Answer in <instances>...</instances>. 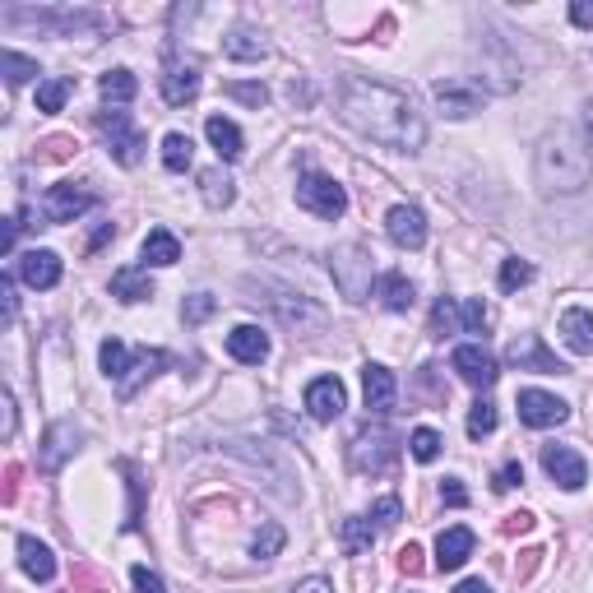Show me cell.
Wrapping results in <instances>:
<instances>
[{"label": "cell", "mask_w": 593, "mask_h": 593, "mask_svg": "<svg viewBox=\"0 0 593 593\" xmlns=\"http://www.w3.org/2000/svg\"><path fill=\"white\" fill-rule=\"evenodd\" d=\"M339 116L357 135H366L371 144H385V149L399 153H417L427 144V121L413 107V98L380 79L366 75H343L339 79Z\"/></svg>", "instance_id": "1"}, {"label": "cell", "mask_w": 593, "mask_h": 593, "mask_svg": "<svg viewBox=\"0 0 593 593\" xmlns=\"http://www.w3.org/2000/svg\"><path fill=\"white\" fill-rule=\"evenodd\" d=\"M533 172H538L543 195H580L593 181V144L584 135V126H556L538 144Z\"/></svg>", "instance_id": "2"}, {"label": "cell", "mask_w": 593, "mask_h": 593, "mask_svg": "<svg viewBox=\"0 0 593 593\" xmlns=\"http://www.w3.org/2000/svg\"><path fill=\"white\" fill-rule=\"evenodd\" d=\"M98 362H102V371H107V380L116 385V394H121V399H130V394H135L149 376H158V371H163L172 357H167V353H149V348L130 353L121 339H102Z\"/></svg>", "instance_id": "3"}, {"label": "cell", "mask_w": 593, "mask_h": 593, "mask_svg": "<svg viewBox=\"0 0 593 593\" xmlns=\"http://www.w3.org/2000/svg\"><path fill=\"white\" fill-rule=\"evenodd\" d=\"M329 274H334V288L348 297V302H366L371 297V251L348 241L329 255Z\"/></svg>", "instance_id": "4"}, {"label": "cell", "mask_w": 593, "mask_h": 593, "mask_svg": "<svg viewBox=\"0 0 593 593\" xmlns=\"http://www.w3.org/2000/svg\"><path fill=\"white\" fill-rule=\"evenodd\" d=\"M5 24H38L47 33H102L107 28V14L98 10H5Z\"/></svg>", "instance_id": "5"}, {"label": "cell", "mask_w": 593, "mask_h": 593, "mask_svg": "<svg viewBox=\"0 0 593 593\" xmlns=\"http://www.w3.org/2000/svg\"><path fill=\"white\" fill-rule=\"evenodd\" d=\"M93 126L102 130V139H107V153H112L121 167H135L139 158H144V130L130 121L121 107H107V112L93 116Z\"/></svg>", "instance_id": "6"}, {"label": "cell", "mask_w": 593, "mask_h": 593, "mask_svg": "<svg viewBox=\"0 0 593 593\" xmlns=\"http://www.w3.org/2000/svg\"><path fill=\"white\" fill-rule=\"evenodd\" d=\"M297 204H302L306 214L334 223V218L348 214V190L334 177H325V172H306V177L297 181Z\"/></svg>", "instance_id": "7"}, {"label": "cell", "mask_w": 593, "mask_h": 593, "mask_svg": "<svg viewBox=\"0 0 593 593\" xmlns=\"http://www.w3.org/2000/svg\"><path fill=\"white\" fill-rule=\"evenodd\" d=\"M353 468L357 473H390L399 464V436L385 427H362L353 436Z\"/></svg>", "instance_id": "8"}, {"label": "cell", "mask_w": 593, "mask_h": 593, "mask_svg": "<svg viewBox=\"0 0 593 593\" xmlns=\"http://www.w3.org/2000/svg\"><path fill=\"white\" fill-rule=\"evenodd\" d=\"M431 334H487V306L478 297H468V302L441 297L431 306Z\"/></svg>", "instance_id": "9"}, {"label": "cell", "mask_w": 593, "mask_h": 593, "mask_svg": "<svg viewBox=\"0 0 593 593\" xmlns=\"http://www.w3.org/2000/svg\"><path fill=\"white\" fill-rule=\"evenodd\" d=\"M93 204H98V195L84 181H61V186H51L42 195V218L47 223H75L79 214H89Z\"/></svg>", "instance_id": "10"}, {"label": "cell", "mask_w": 593, "mask_h": 593, "mask_svg": "<svg viewBox=\"0 0 593 593\" xmlns=\"http://www.w3.org/2000/svg\"><path fill=\"white\" fill-rule=\"evenodd\" d=\"M450 366L459 371V380L464 385H473V390H492L496 376H501V366H496V357L482 348V343H459L455 357H450Z\"/></svg>", "instance_id": "11"}, {"label": "cell", "mask_w": 593, "mask_h": 593, "mask_svg": "<svg viewBox=\"0 0 593 593\" xmlns=\"http://www.w3.org/2000/svg\"><path fill=\"white\" fill-rule=\"evenodd\" d=\"M566 417H570L566 399H556V394H547V390H519V422H524V427L547 431V427H561Z\"/></svg>", "instance_id": "12"}, {"label": "cell", "mask_w": 593, "mask_h": 593, "mask_svg": "<svg viewBox=\"0 0 593 593\" xmlns=\"http://www.w3.org/2000/svg\"><path fill=\"white\" fill-rule=\"evenodd\" d=\"M505 362L519 366V371H538V376H561V371H566V362H556V353L543 348L538 334H519V339L505 348Z\"/></svg>", "instance_id": "13"}, {"label": "cell", "mask_w": 593, "mask_h": 593, "mask_svg": "<svg viewBox=\"0 0 593 593\" xmlns=\"http://www.w3.org/2000/svg\"><path fill=\"white\" fill-rule=\"evenodd\" d=\"M543 468L561 492H580L584 482H589V464L570 445H543Z\"/></svg>", "instance_id": "14"}, {"label": "cell", "mask_w": 593, "mask_h": 593, "mask_svg": "<svg viewBox=\"0 0 593 593\" xmlns=\"http://www.w3.org/2000/svg\"><path fill=\"white\" fill-rule=\"evenodd\" d=\"M385 232H390V241L399 251H422L427 246V218L413 204H394L390 214H385Z\"/></svg>", "instance_id": "15"}, {"label": "cell", "mask_w": 593, "mask_h": 593, "mask_svg": "<svg viewBox=\"0 0 593 593\" xmlns=\"http://www.w3.org/2000/svg\"><path fill=\"white\" fill-rule=\"evenodd\" d=\"M163 98H167V107H186V102L200 98V65L172 56L163 65Z\"/></svg>", "instance_id": "16"}, {"label": "cell", "mask_w": 593, "mask_h": 593, "mask_svg": "<svg viewBox=\"0 0 593 593\" xmlns=\"http://www.w3.org/2000/svg\"><path fill=\"white\" fill-rule=\"evenodd\" d=\"M343 408H348V394H343L339 376H316L306 385V413L316 417V422H334Z\"/></svg>", "instance_id": "17"}, {"label": "cell", "mask_w": 593, "mask_h": 593, "mask_svg": "<svg viewBox=\"0 0 593 593\" xmlns=\"http://www.w3.org/2000/svg\"><path fill=\"white\" fill-rule=\"evenodd\" d=\"M269 306H274V316L283 320L288 329H297V334H306V329H320V325H325V311H320L311 297H302V292H278Z\"/></svg>", "instance_id": "18"}, {"label": "cell", "mask_w": 593, "mask_h": 593, "mask_svg": "<svg viewBox=\"0 0 593 593\" xmlns=\"http://www.w3.org/2000/svg\"><path fill=\"white\" fill-rule=\"evenodd\" d=\"M394 394H399V385H394V371L380 362H366L362 366V399H366V413H390L394 408Z\"/></svg>", "instance_id": "19"}, {"label": "cell", "mask_w": 593, "mask_h": 593, "mask_svg": "<svg viewBox=\"0 0 593 593\" xmlns=\"http://www.w3.org/2000/svg\"><path fill=\"white\" fill-rule=\"evenodd\" d=\"M431 98L441 102V112L455 116V121H464V116H473L482 107V93L473 89V84H459V79H436V84H431Z\"/></svg>", "instance_id": "20"}, {"label": "cell", "mask_w": 593, "mask_h": 593, "mask_svg": "<svg viewBox=\"0 0 593 593\" xmlns=\"http://www.w3.org/2000/svg\"><path fill=\"white\" fill-rule=\"evenodd\" d=\"M61 274H65V265H61V255L56 251H28L24 260H19V278H24L28 288H38V292L56 288Z\"/></svg>", "instance_id": "21"}, {"label": "cell", "mask_w": 593, "mask_h": 593, "mask_svg": "<svg viewBox=\"0 0 593 593\" xmlns=\"http://www.w3.org/2000/svg\"><path fill=\"white\" fill-rule=\"evenodd\" d=\"M556 329H561V339H566L570 353H580V357L593 353V311H584V306H566L561 320H556Z\"/></svg>", "instance_id": "22"}, {"label": "cell", "mask_w": 593, "mask_h": 593, "mask_svg": "<svg viewBox=\"0 0 593 593\" xmlns=\"http://www.w3.org/2000/svg\"><path fill=\"white\" fill-rule=\"evenodd\" d=\"M75 445H79V431L70 427V422H56V427L47 431L42 450H38V468H42V473H56L65 459L75 455Z\"/></svg>", "instance_id": "23"}, {"label": "cell", "mask_w": 593, "mask_h": 593, "mask_svg": "<svg viewBox=\"0 0 593 593\" xmlns=\"http://www.w3.org/2000/svg\"><path fill=\"white\" fill-rule=\"evenodd\" d=\"M228 353L237 357L241 366H260L269 357V334L260 325H237L228 334Z\"/></svg>", "instance_id": "24"}, {"label": "cell", "mask_w": 593, "mask_h": 593, "mask_svg": "<svg viewBox=\"0 0 593 593\" xmlns=\"http://www.w3.org/2000/svg\"><path fill=\"white\" fill-rule=\"evenodd\" d=\"M473 529H464V524H455V529H445L441 538H436V566L441 570H459L473 556Z\"/></svg>", "instance_id": "25"}, {"label": "cell", "mask_w": 593, "mask_h": 593, "mask_svg": "<svg viewBox=\"0 0 593 593\" xmlns=\"http://www.w3.org/2000/svg\"><path fill=\"white\" fill-rule=\"evenodd\" d=\"M204 135H209V144L218 149V158H228V163H237L241 153H246V139H241L237 121H228V116H209V121H204Z\"/></svg>", "instance_id": "26"}, {"label": "cell", "mask_w": 593, "mask_h": 593, "mask_svg": "<svg viewBox=\"0 0 593 593\" xmlns=\"http://www.w3.org/2000/svg\"><path fill=\"white\" fill-rule=\"evenodd\" d=\"M376 297H380V306L385 311H394V316H404V311H413V302H417V292H413V283H408L404 274H380L376 278Z\"/></svg>", "instance_id": "27"}, {"label": "cell", "mask_w": 593, "mask_h": 593, "mask_svg": "<svg viewBox=\"0 0 593 593\" xmlns=\"http://www.w3.org/2000/svg\"><path fill=\"white\" fill-rule=\"evenodd\" d=\"M19 566L33 575L38 584H51L56 580V556H51V547L47 543H38V538H19Z\"/></svg>", "instance_id": "28"}, {"label": "cell", "mask_w": 593, "mask_h": 593, "mask_svg": "<svg viewBox=\"0 0 593 593\" xmlns=\"http://www.w3.org/2000/svg\"><path fill=\"white\" fill-rule=\"evenodd\" d=\"M112 297H116V302H149V297H153L149 269H135V265L116 269V274H112Z\"/></svg>", "instance_id": "29"}, {"label": "cell", "mask_w": 593, "mask_h": 593, "mask_svg": "<svg viewBox=\"0 0 593 593\" xmlns=\"http://www.w3.org/2000/svg\"><path fill=\"white\" fill-rule=\"evenodd\" d=\"M223 51H228L232 61H260V56L269 51V42H265V33H260V28L237 24L228 38H223Z\"/></svg>", "instance_id": "30"}, {"label": "cell", "mask_w": 593, "mask_h": 593, "mask_svg": "<svg viewBox=\"0 0 593 593\" xmlns=\"http://www.w3.org/2000/svg\"><path fill=\"white\" fill-rule=\"evenodd\" d=\"M139 255H144V269H149V265L167 269V265H177V260H181V241L172 237L167 228H153L149 237H144V246H139Z\"/></svg>", "instance_id": "31"}, {"label": "cell", "mask_w": 593, "mask_h": 593, "mask_svg": "<svg viewBox=\"0 0 593 593\" xmlns=\"http://www.w3.org/2000/svg\"><path fill=\"white\" fill-rule=\"evenodd\" d=\"M339 538H343V552L362 556V552H371V543H376V524H371V515H353V519H343Z\"/></svg>", "instance_id": "32"}, {"label": "cell", "mask_w": 593, "mask_h": 593, "mask_svg": "<svg viewBox=\"0 0 593 593\" xmlns=\"http://www.w3.org/2000/svg\"><path fill=\"white\" fill-rule=\"evenodd\" d=\"M200 195H204L209 209H228L237 190H232V177L223 172V167H209V172H200Z\"/></svg>", "instance_id": "33"}, {"label": "cell", "mask_w": 593, "mask_h": 593, "mask_svg": "<svg viewBox=\"0 0 593 593\" xmlns=\"http://www.w3.org/2000/svg\"><path fill=\"white\" fill-rule=\"evenodd\" d=\"M98 89H102V98L112 102V107H126V102L139 93V79L130 75V70H107V75L98 79Z\"/></svg>", "instance_id": "34"}, {"label": "cell", "mask_w": 593, "mask_h": 593, "mask_svg": "<svg viewBox=\"0 0 593 593\" xmlns=\"http://www.w3.org/2000/svg\"><path fill=\"white\" fill-rule=\"evenodd\" d=\"M190 163H195V144H190V135L172 130V135L163 139V167L167 172H186Z\"/></svg>", "instance_id": "35"}, {"label": "cell", "mask_w": 593, "mask_h": 593, "mask_svg": "<svg viewBox=\"0 0 593 593\" xmlns=\"http://www.w3.org/2000/svg\"><path fill=\"white\" fill-rule=\"evenodd\" d=\"M283 543H288V533H283V524H274V519H265V524L255 529V538H251V552H255V561H269V556H278V552H283Z\"/></svg>", "instance_id": "36"}, {"label": "cell", "mask_w": 593, "mask_h": 593, "mask_svg": "<svg viewBox=\"0 0 593 593\" xmlns=\"http://www.w3.org/2000/svg\"><path fill=\"white\" fill-rule=\"evenodd\" d=\"M408 455H413L417 464H431V459H441V431L417 427L413 436H408Z\"/></svg>", "instance_id": "37"}, {"label": "cell", "mask_w": 593, "mask_h": 593, "mask_svg": "<svg viewBox=\"0 0 593 593\" xmlns=\"http://www.w3.org/2000/svg\"><path fill=\"white\" fill-rule=\"evenodd\" d=\"M0 70H5V79H10V84H28V79L38 75V61L5 47V51H0Z\"/></svg>", "instance_id": "38"}, {"label": "cell", "mask_w": 593, "mask_h": 593, "mask_svg": "<svg viewBox=\"0 0 593 593\" xmlns=\"http://www.w3.org/2000/svg\"><path fill=\"white\" fill-rule=\"evenodd\" d=\"M65 98H70V79H42L38 84V112H61Z\"/></svg>", "instance_id": "39"}, {"label": "cell", "mask_w": 593, "mask_h": 593, "mask_svg": "<svg viewBox=\"0 0 593 593\" xmlns=\"http://www.w3.org/2000/svg\"><path fill=\"white\" fill-rule=\"evenodd\" d=\"M529 283H533V265L519 260V255H510L501 265V292H519V288H529Z\"/></svg>", "instance_id": "40"}, {"label": "cell", "mask_w": 593, "mask_h": 593, "mask_svg": "<svg viewBox=\"0 0 593 593\" xmlns=\"http://www.w3.org/2000/svg\"><path fill=\"white\" fill-rule=\"evenodd\" d=\"M75 153H79L75 135H51L38 144V163H65V158H75Z\"/></svg>", "instance_id": "41"}, {"label": "cell", "mask_w": 593, "mask_h": 593, "mask_svg": "<svg viewBox=\"0 0 593 593\" xmlns=\"http://www.w3.org/2000/svg\"><path fill=\"white\" fill-rule=\"evenodd\" d=\"M492 431H496V404H492V399H478L473 413H468V436L482 441V436H492Z\"/></svg>", "instance_id": "42"}, {"label": "cell", "mask_w": 593, "mask_h": 593, "mask_svg": "<svg viewBox=\"0 0 593 593\" xmlns=\"http://www.w3.org/2000/svg\"><path fill=\"white\" fill-rule=\"evenodd\" d=\"M214 311H218V302L209 297V292H195V297H186V302H181V320H186V325H204V320L214 316Z\"/></svg>", "instance_id": "43"}, {"label": "cell", "mask_w": 593, "mask_h": 593, "mask_svg": "<svg viewBox=\"0 0 593 593\" xmlns=\"http://www.w3.org/2000/svg\"><path fill=\"white\" fill-rule=\"evenodd\" d=\"M121 473L130 478V519H126V529H139V505H144V478H139V468L130 464V459H121Z\"/></svg>", "instance_id": "44"}, {"label": "cell", "mask_w": 593, "mask_h": 593, "mask_svg": "<svg viewBox=\"0 0 593 593\" xmlns=\"http://www.w3.org/2000/svg\"><path fill=\"white\" fill-rule=\"evenodd\" d=\"M223 93H228V98H237V102H246V107H255V112H260V107L269 102V89H265V84H241V79H232Z\"/></svg>", "instance_id": "45"}, {"label": "cell", "mask_w": 593, "mask_h": 593, "mask_svg": "<svg viewBox=\"0 0 593 593\" xmlns=\"http://www.w3.org/2000/svg\"><path fill=\"white\" fill-rule=\"evenodd\" d=\"M371 519H376L380 529H394V524L404 519V505H399V496H380V501L371 505Z\"/></svg>", "instance_id": "46"}, {"label": "cell", "mask_w": 593, "mask_h": 593, "mask_svg": "<svg viewBox=\"0 0 593 593\" xmlns=\"http://www.w3.org/2000/svg\"><path fill=\"white\" fill-rule=\"evenodd\" d=\"M130 584H135V593H167L163 575H158V570H149V566H135V570H130Z\"/></svg>", "instance_id": "47"}, {"label": "cell", "mask_w": 593, "mask_h": 593, "mask_svg": "<svg viewBox=\"0 0 593 593\" xmlns=\"http://www.w3.org/2000/svg\"><path fill=\"white\" fill-rule=\"evenodd\" d=\"M75 589L79 593H107V580H102L98 570H89V566H75Z\"/></svg>", "instance_id": "48"}, {"label": "cell", "mask_w": 593, "mask_h": 593, "mask_svg": "<svg viewBox=\"0 0 593 593\" xmlns=\"http://www.w3.org/2000/svg\"><path fill=\"white\" fill-rule=\"evenodd\" d=\"M399 570H404V575H422V570H427V561H422V547L408 543L404 552H399Z\"/></svg>", "instance_id": "49"}, {"label": "cell", "mask_w": 593, "mask_h": 593, "mask_svg": "<svg viewBox=\"0 0 593 593\" xmlns=\"http://www.w3.org/2000/svg\"><path fill=\"white\" fill-rule=\"evenodd\" d=\"M0 297H5V325H14V316H19V297H14V274L0 278Z\"/></svg>", "instance_id": "50"}, {"label": "cell", "mask_w": 593, "mask_h": 593, "mask_svg": "<svg viewBox=\"0 0 593 593\" xmlns=\"http://www.w3.org/2000/svg\"><path fill=\"white\" fill-rule=\"evenodd\" d=\"M441 501H445V505H455V510H459V505H468L464 482H459V478H445V487H441Z\"/></svg>", "instance_id": "51"}, {"label": "cell", "mask_w": 593, "mask_h": 593, "mask_svg": "<svg viewBox=\"0 0 593 593\" xmlns=\"http://www.w3.org/2000/svg\"><path fill=\"white\" fill-rule=\"evenodd\" d=\"M533 529V515L529 510H519V515H505L501 519V533H510V538H515V533H529Z\"/></svg>", "instance_id": "52"}, {"label": "cell", "mask_w": 593, "mask_h": 593, "mask_svg": "<svg viewBox=\"0 0 593 593\" xmlns=\"http://www.w3.org/2000/svg\"><path fill=\"white\" fill-rule=\"evenodd\" d=\"M524 482V468L519 464H505L501 473H496V492H510V487H519Z\"/></svg>", "instance_id": "53"}, {"label": "cell", "mask_w": 593, "mask_h": 593, "mask_svg": "<svg viewBox=\"0 0 593 593\" xmlns=\"http://www.w3.org/2000/svg\"><path fill=\"white\" fill-rule=\"evenodd\" d=\"M19 478H24V468H19V464L5 468V492H0V496H5V505L19 501Z\"/></svg>", "instance_id": "54"}, {"label": "cell", "mask_w": 593, "mask_h": 593, "mask_svg": "<svg viewBox=\"0 0 593 593\" xmlns=\"http://www.w3.org/2000/svg\"><path fill=\"white\" fill-rule=\"evenodd\" d=\"M570 24H575V28H593V5H589V0H575V5H570Z\"/></svg>", "instance_id": "55"}, {"label": "cell", "mask_w": 593, "mask_h": 593, "mask_svg": "<svg viewBox=\"0 0 593 593\" xmlns=\"http://www.w3.org/2000/svg\"><path fill=\"white\" fill-rule=\"evenodd\" d=\"M5 441H14V427H19V408H14V394H5Z\"/></svg>", "instance_id": "56"}, {"label": "cell", "mask_w": 593, "mask_h": 593, "mask_svg": "<svg viewBox=\"0 0 593 593\" xmlns=\"http://www.w3.org/2000/svg\"><path fill=\"white\" fill-rule=\"evenodd\" d=\"M292 593H334V584H329V580H320V575H316V580H302Z\"/></svg>", "instance_id": "57"}, {"label": "cell", "mask_w": 593, "mask_h": 593, "mask_svg": "<svg viewBox=\"0 0 593 593\" xmlns=\"http://www.w3.org/2000/svg\"><path fill=\"white\" fill-rule=\"evenodd\" d=\"M14 237H19V218H5V237H0V246L14 251Z\"/></svg>", "instance_id": "58"}, {"label": "cell", "mask_w": 593, "mask_h": 593, "mask_svg": "<svg viewBox=\"0 0 593 593\" xmlns=\"http://www.w3.org/2000/svg\"><path fill=\"white\" fill-rule=\"evenodd\" d=\"M538 556H543V552H538V547H533V552H524V566H519V580H529V575H533V566H538Z\"/></svg>", "instance_id": "59"}, {"label": "cell", "mask_w": 593, "mask_h": 593, "mask_svg": "<svg viewBox=\"0 0 593 593\" xmlns=\"http://www.w3.org/2000/svg\"><path fill=\"white\" fill-rule=\"evenodd\" d=\"M112 232H116V228H112V223H102V228H98V232H93V241H89V251H98V246H102V241H107V237H112Z\"/></svg>", "instance_id": "60"}, {"label": "cell", "mask_w": 593, "mask_h": 593, "mask_svg": "<svg viewBox=\"0 0 593 593\" xmlns=\"http://www.w3.org/2000/svg\"><path fill=\"white\" fill-rule=\"evenodd\" d=\"M455 593H492V589H487V580H464Z\"/></svg>", "instance_id": "61"}, {"label": "cell", "mask_w": 593, "mask_h": 593, "mask_svg": "<svg viewBox=\"0 0 593 593\" xmlns=\"http://www.w3.org/2000/svg\"><path fill=\"white\" fill-rule=\"evenodd\" d=\"M584 135H589V144H593V102L584 107Z\"/></svg>", "instance_id": "62"}]
</instances>
